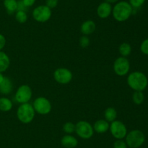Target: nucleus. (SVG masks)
Here are the masks:
<instances>
[{
    "label": "nucleus",
    "instance_id": "13",
    "mask_svg": "<svg viewBox=\"0 0 148 148\" xmlns=\"http://www.w3.org/2000/svg\"><path fill=\"white\" fill-rule=\"evenodd\" d=\"M61 144L66 148H75L77 146L78 141L72 135H65L61 139Z\"/></svg>",
    "mask_w": 148,
    "mask_h": 148
},
{
    "label": "nucleus",
    "instance_id": "7",
    "mask_svg": "<svg viewBox=\"0 0 148 148\" xmlns=\"http://www.w3.org/2000/svg\"><path fill=\"white\" fill-rule=\"evenodd\" d=\"M130 61L125 57H119L114 62V72L119 76H124V75H127L130 71Z\"/></svg>",
    "mask_w": 148,
    "mask_h": 148
},
{
    "label": "nucleus",
    "instance_id": "24",
    "mask_svg": "<svg viewBox=\"0 0 148 148\" xmlns=\"http://www.w3.org/2000/svg\"><path fill=\"white\" fill-rule=\"evenodd\" d=\"M63 130L66 133H72L75 131V125L72 122H67L63 126Z\"/></svg>",
    "mask_w": 148,
    "mask_h": 148
},
{
    "label": "nucleus",
    "instance_id": "22",
    "mask_svg": "<svg viewBox=\"0 0 148 148\" xmlns=\"http://www.w3.org/2000/svg\"><path fill=\"white\" fill-rule=\"evenodd\" d=\"M133 102L136 104H141L145 100V96L143 91H135L132 95Z\"/></svg>",
    "mask_w": 148,
    "mask_h": 148
},
{
    "label": "nucleus",
    "instance_id": "32",
    "mask_svg": "<svg viewBox=\"0 0 148 148\" xmlns=\"http://www.w3.org/2000/svg\"><path fill=\"white\" fill-rule=\"evenodd\" d=\"M5 44H6L5 37H4V35L0 33V51H1V49H3V48L5 46Z\"/></svg>",
    "mask_w": 148,
    "mask_h": 148
},
{
    "label": "nucleus",
    "instance_id": "1",
    "mask_svg": "<svg viewBox=\"0 0 148 148\" xmlns=\"http://www.w3.org/2000/svg\"><path fill=\"white\" fill-rule=\"evenodd\" d=\"M133 7L127 1H121L117 2L112 9L113 16L119 22H124L128 20L132 15Z\"/></svg>",
    "mask_w": 148,
    "mask_h": 148
},
{
    "label": "nucleus",
    "instance_id": "14",
    "mask_svg": "<svg viewBox=\"0 0 148 148\" xmlns=\"http://www.w3.org/2000/svg\"><path fill=\"white\" fill-rule=\"evenodd\" d=\"M13 89V84L11 80L4 77L2 82L0 83V93L2 94H9Z\"/></svg>",
    "mask_w": 148,
    "mask_h": 148
},
{
    "label": "nucleus",
    "instance_id": "25",
    "mask_svg": "<svg viewBox=\"0 0 148 148\" xmlns=\"http://www.w3.org/2000/svg\"><path fill=\"white\" fill-rule=\"evenodd\" d=\"M146 0H130V4L133 8H139L142 7Z\"/></svg>",
    "mask_w": 148,
    "mask_h": 148
},
{
    "label": "nucleus",
    "instance_id": "12",
    "mask_svg": "<svg viewBox=\"0 0 148 148\" xmlns=\"http://www.w3.org/2000/svg\"><path fill=\"white\" fill-rule=\"evenodd\" d=\"M112 12V7L110 3L104 1L101 3L97 8V14L98 17L102 19L107 18Z\"/></svg>",
    "mask_w": 148,
    "mask_h": 148
},
{
    "label": "nucleus",
    "instance_id": "23",
    "mask_svg": "<svg viewBox=\"0 0 148 148\" xmlns=\"http://www.w3.org/2000/svg\"><path fill=\"white\" fill-rule=\"evenodd\" d=\"M15 19L20 23H25L27 20V15L26 12L17 11L15 15Z\"/></svg>",
    "mask_w": 148,
    "mask_h": 148
},
{
    "label": "nucleus",
    "instance_id": "8",
    "mask_svg": "<svg viewBox=\"0 0 148 148\" xmlns=\"http://www.w3.org/2000/svg\"><path fill=\"white\" fill-rule=\"evenodd\" d=\"M35 111L40 115H46L51 110V104L49 100L43 97H38L35 100L33 105Z\"/></svg>",
    "mask_w": 148,
    "mask_h": 148
},
{
    "label": "nucleus",
    "instance_id": "5",
    "mask_svg": "<svg viewBox=\"0 0 148 148\" xmlns=\"http://www.w3.org/2000/svg\"><path fill=\"white\" fill-rule=\"evenodd\" d=\"M75 131L80 138L88 139L93 135L94 129L90 123L85 120H80L75 125Z\"/></svg>",
    "mask_w": 148,
    "mask_h": 148
},
{
    "label": "nucleus",
    "instance_id": "15",
    "mask_svg": "<svg viewBox=\"0 0 148 148\" xmlns=\"http://www.w3.org/2000/svg\"><path fill=\"white\" fill-rule=\"evenodd\" d=\"M95 23L92 20H86L82 24L80 30L84 35H90L93 33L95 30Z\"/></svg>",
    "mask_w": 148,
    "mask_h": 148
},
{
    "label": "nucleus",
    "instance_id": "33",
    "mask_svg": "<svg viewBox=\"0 0 148 148\" xmlns=\"http://www.w3.org/2000/svg\"><path fill=\"white\" fill-rule=\"evenodd\" d=\"M105 1H106V2L111 4V3H116V2H118V1H119V0H105Z\"/></svg>",
    "mask_w": 148,
    "mask_h": 148
},
{
    "label": "nucleus",
    "instance_id": "17",
    "mask_svg": "<svg viewBox=\"0 0 148 148\" xmlns=\"http://www.w3.org/2000/svg\"><path fill=\"white\" fill-rule=\"evenodd\" d=\"M10 64V59L8 55L4 52L0 51V73L3 72L8 69Z\"/></svg>",
    "mask_w": 148,
    "mask_h": 148
},
{
    "label": "nucleus",
    "instance_id": "9",
    "mask_svg": "<svg viewBox=\"0 0 148 148\" xmlns=\"http://www.w3.org/2000/svg\"><path fill=\"white\" fill-rule=\"evenodd\" d=\"M109 129L112 136L117 139H124L127 134V127L124 123L119 120H114L111 122Z\"/></svg>",
    "mask_w": 148,
    "mask_h": 148
},
{
    "label": "nucleus",
    "instance_id": "2",
    "mask_svg": "<svg viewBox=\"0 0 148 148\" xmlns=\"http://www.w3.org/2000/svg\"><path fill=\"white\" fill-rule=\"evenodd\" d=\"M127 84L134 91H143L147 88L148 80L145 74L140 71H135L128 75Z\"/></svg>",
    "mask_w": 148,
    "mask_h": 148
},
{
    "label": "nucleus",
    "instance_id": "19",
    "mask_svg": "<svg viewBox=\"0 0 148 148\" xmlns=\"http://www.w3.org/2000/svg\"><path fill=\"white\" fill-rule=\"evenodd\" d=\"M4 6L9 14H12L17 10V0H4Z\"/></svg>",
    "mask_w": 148,
    "mask_h": 148
},
{
    "label": "nucleus",
    "instance_id": "30",
    "mask_svg": "<svg viewBox=\"0 0 148 148\" xmlns=\"http://www.w3.org/2000/svg\"><path fill=\"white\" fill-rule=\"evenodd\" d=\"M27 7H26L23 3L22 0H19L17 1V11H26Z\"/></svg>",
    "mask_w": 148,
    "mask_h": 148
},
{
    "label": "nucleus",
    "instance_id": "28",
    "mask_svg": "<svg viewBox=\"0 0 148 148\" xmlns=\"http://www.w3.org/2000/svg\"><path fill=\"white\" fill-rule=\"evenodd\" d=\"M79 44L82 47L85 48L87 46H89L90 44V39L88 36H83L80 38L79 39Z\"/></svg>",
    "mask_w": 148,
    "mask_h": 148
},
{
    "label": "nucleus",
    "instance_id": "26",
    "mask_svg": "<svg viewBox=\"0 0 148 148\" xmlns=\"http://www.w3.org/2000/svg\"><path fill=\"white\" fill-rule=\"evenodd\" d=\"M140 50L145 55H148V39H145L140 45Z\"/></svg>",
    "mask_w": 148,
    "mask_h": 148
},
{
    "label": "nucleus",
    "instance_id": "11",
    "mask_svg": "<svg viewBox=\"0 0 148 148\" xmlns=\"http://www.w3.org/2000/svg\"><path fill=\"white\" fill-rule=\"evenodd\" d=\"M53 77L56 81L59 84H68L72 79V73L67 68H60L56 69L53 73Z\"/></svg>",
    "mask_w": 148,
    "mask_h": 148
},
{
    "label": "nucleus",
    "instance_id": "10",
    "mask_svg": "<svg viewBox=\"0 0 148 148\" xmlns=\"http://www.w3.org/2000/svg\"><path fill=\"white\" fill-rule=\"evenodd\" d=\"M32 97V90L27 85H22L15 94V100L17 102L24 104L27 103Z\"/></svg>",
    "mask_w": 148,
    "mask_h": 148
},
{
    "label": "nucleus",
    "instance_id": "29",
    "mask_svg": "<svg viewBox=\"0 0 148 148\" xmlns=\"http://www.w3.org/2000/svg\"><path fill=\"white\" fill-rule=\"evenodd\" d=\"M58 1H59L58 0H46V5L51 10V9L55 8L57 6Z\"/></svg>",
    "mask_w": 148,
    "mask_h": 148
},
{
    "label": "nucleus",
    "instance_id": "6",
    "mask_svg": "<svg viewBox=\"0 0 148 148\" xmlns=\"http://www.w3.org/2000/svg\"><path fill=\"white\" fill-rule=\"evenodd\" d=\"M51 10L46 5H40L33 10V17L36 21L45 23L51 18Z\"/></svg>",
    "mask_w": 148,
    "mask_h": 148
},
{
    "label": "nucleus",
    "instance_id": "18",
    "mask_svg": "<svg viewBox=\"0 0 148 148\" xmlns=\"http://www.w3.org/2000/svg\"><path fill=\"white\" fill-rule=\"evenodd\" d=\"M12 108V102L7 97L0 98V110L3 112H8Z\"/></svg>",
    "mask_w": 148,
    "mask_h": 148
},
{
    "label": "nucleus",
    "instance_id": "20",
    "mask_svg": "<svg viewBox=\"0 0 148 148\" xmlns=\"http://www.w3.org/2000/svg\"><path fill=\"white\" fill-rule=\"evenodd\" d=\"M104 116H105L106 120L108 122H113L116 118L117 112L114 107H108L105 110Z\"/></svg>",
    "mask_w": 148,
    "mask_h": 148
},
{
    "label": "nucleus",
    "instance_id": "4",
    "mask_svg": "<svg viewBox=\"0 0 148 148\" xmlns=\"http://www.w3.org/2000/svg\"><path fill=\"white\" fill-rule=\"evenodd\" d=\"M145 136L140 130H132L126 136V143L130 148H138L144 144Z\"/></svg>",
    "mask_w": 148,
    "mask_h": 148
},
{
    "label": "nucleus",
    "instance_id": "16",
    "mask_svg": "<svg viewBox=\"0 0 148 148\" xmlns=\"http://www.w3.org/2000/svg\"><path fill=\"white\" fill-rule=\"evenodd\" d=\"M110 125L106 120H98L94 123L93 129L98 133H103L106 132L109 129Z\"/></svg>",
    "mask_w": 148,
    "mask_h": 148
},
{
    "label": "nucleus",
    "instance_id": "21",
    "mask_svg": "<svg viewBox=\"0 0 148 148\" xmlns=\"http://www.w3.org/2000/svg\"><path fill=\"white\" fill-rule=\"evenodd\" d=\"M119 53L121 54L123 57L129 56L132 52L131 45L128 43L121 44L119 46Z\"/></svg>",
    "mask_w": 148,
    "mask_h": 148
},
{
    "label": "nucleus",
    "instance_id": "31",
    "mask_svg": "<svg viewBox=\"0 0 148 148\" xmlns=\"http://www.w3.org/2000/svg\"><path fill=\"white\" fill-rule=\"evenodd\" d=\"M22 1L26 7H30L35 4L36 0H22Z\"/></svg>",
    "mask_w": 148,
    "mask_h": 148
},
{
    "label": "nucleus",
    "instance_id": "3",
    "mask_svg": "<svg viewBox=\"0 0 148 148\" xmlns=\"http://www.w3.org/2000/svg\"><path fill=\"white\" fill-rule=\"evenodd\" d=\"M17 118L23 123H29L32 122L35 117V110L30 103L22 104L17 111Z\"/></svg>",
    "mask_w": 148,
    "mask_h": 148
},
{
    "label": "nucleus",
    "instance_id": "27",
    "mask_svg": "<svg viewBox=\"0 0 148 148\" xmlns=\"http://www.w3.org/2000/svg\"><path fill=\"white\" fill-rule=\"evenodd\" d=\"M127 145L126 142L122 139H117L114 143V148H127Z\"/></svg>",
    "mask_w": 148,
    "mask_h": 148
},
{
    "label": "nucleus",
    "instance_id": "34",
    "mask_svg": "<svg viewBox=\"0 0 148 148\" xmlns=\"http://www.w3.org/2000/svg\"><path fill=\"white\" fill-rule=\"evenodd\" d=\"M4 76L3 75V74L1 73H0V83L2 82V81L4 80Z\"/></svg>",
    "mask_w": 148,
    "mask_h": 148
}]
</instances>
